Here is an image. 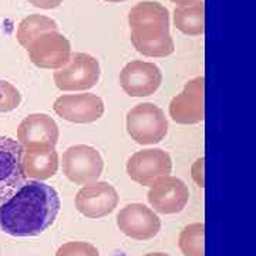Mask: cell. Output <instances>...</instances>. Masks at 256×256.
<instances>
[{"mask_svg":"<svg viewBox=\"0 0 256 256\" xmlns=\"http://www.w3.org/2000/svg\"><path fill=\"white\" fill-rule=\"evenodd\" d=\"M24 148L10 137L0 136V204L6 202L10 196L24 185L26 175L22 165Z\"/></svg>","mask_w":256,"mask_h":256,"instance_id":"cell-6","label":"cell"},{"mask_svg":"<svg viewBox=\"0 0 256 256\" xmlns=\"http://www.w3.org/2000/svg\"><path fill=\"white\" fill-rule=\"evenodd\" d=\"M26 50L32 63L40 68L58 70L72 58V44L68 38L57 30L40 34Z\"/></svg>","mask_w":256,"mask_h":256,"instance_id":"cell-5","label":"cell"},{"mask_svg":"<svg viewBox=\"0 0 256 256\" xmlns=\"http://www.w3.org/2000/svg\"><path fill=\"white\" fill-rule=\"evenodd\" d=\"M205 80L195 77L170 102V117L178 124H198L205 118Z\"/></svg>","mask_w":256,"mask_h":256,"instance_id":"cell-8","label":"cell"},{"mask_svg":"<svg viewBox=\"0 0 256 256\" xmlns=\"http://www.w3.org/2000/svg\"><path fill=\"white\" fill-rule=\"evenodd\" d=\"M127 131L130 137L141 146L158 144L168 132V120L164 111L152 102L138 104L128 111Z\"/></svg>","mask_w":256,"mask_h":256,"instance_id":"cell-2","label":"cell"},{"mask_svg":"<svg viewBox=\"0 0 256 256\" xmlns=\"http://www.w3.org/2000/svg\"><path fill=\"white\" fill-rule=\"evenodd\" d=\"M56 256H100L97 248L88 242H67L57 249Z\"/></svg>","mask_w":256,"mask_h":256,"instance_id":"cell-22","label":"cell"},{"mask_svg":"<svg viewBox=\"0 0 256 256\" xmlns=\"http://www.w3.org/2000/svg\"><path fill=\"white\" fill-rule=\"evenodd\" d=\"M28 3L34 8H38V9L43 10H52L58 8L64 0H28Z\"/></svg>","mask_w":256,"mask_h":256,"instance_id":"cell-23","label":"cell"},{"mask_svg":"<svg viewBox=\"0 0 256 256\" xmlns=\"http://www.w3.org/2000/svg\"><path fill=\"white\" fill-rule=\"evenodd\" d=\"M171 2L176 4V8H185V6H191L200 0H171Z\"/></svg>","mask_w":256,"mask_h":256,"instance_id":"cell-24","label":"cell"},{"mask_svg":"<svg viewBox=\"0 0 256 256\" xmlns=\"http://www.w3.org/2000/svg\"><path fill=\"white\" fill-rule=\"evenodd\" d=\"M60 198L53 186L30 181L0 204V228L12 236H37L54 224Z\"/></svg>","mask_w":256,"mask_h":256,"instance_id":"cell-1","label":"cell"},{"mask_svg":"<svg viewBox=\"0 0 256 256\" xmlns=\"http://www.w3.org/2000/svg\"><path fill=\"white\" fill-rule=\"evenodd\" d=\"M172 161L164 150H142L130 156L127 174L134 182L152 185L156 180L171 174Z\"/></svg>","mask_w":256,"mask_h":256,"instance_id":"cell-7","label":"cell"},{"mask_svg":"<svg viewBox=\"0 0 256 256\" xmlns=\"http://www.w3.org/2000/svg\"><path fill=\"white\" fill-rule=\"evenodd\" d=\"M22 102V94L9 82L0 80V112L16 110Z\"/></svg>","mask_w":256,"mask_h":256,"instance_id":"cell-21","label":"cell"},{"mask_svg":"<svg viewBox=\"0 0 256 256\" xmlns=\"http://www.w3.org/2000/svg\"><path fill=\"white\" fill-rule=\"evenodd\" d=\"M53 110L66 121L87 124L102 117L104 101L96 94H64L54 101Z\"/></svg>","mask_w":256,"mask_h":256,"instance_id":"cell-13","label":"cell"},{"mask_svg":"<svg viewBox=\"0 0 256 256\" xmlns=\"http://www.w3.org/2000/svg\"><path fill=\"white\" fill-rule=\"evenodd\" d=\"M100 74V63L94 56L74 53L68 63L56 70L53 78L57 88L63 92H84L98 82Z\"/></svg>","mask_w":256,"mask_h":256,"instance_id":"cell-3","label":"cell"},{"mask_svg":"<svg viewBox=\"0 0 256 256\" xmlns=\"http://www.w3.org/2000/svg\"><path fill=\"white\" fill-rule=\"evenodd\" d=\"M118 194L108 182L88 184L76 195V208L87 218L98 220L110 215L118 205Z\"/></svg>","mask_w":256,"mask_h":256,"instance_id":"cell-11","label":"cell"},{"mask_svg":"<svg viewBox=\"0 0 256 256\" xmlns=\"http://www.w3.org/2000/svg\"><path fill=\"white\" fill-rule=\"evenodd\" d=\"M128 24L134 28L142 24H168L170 12L158 2H141L137 3L128 13Z\"/></svg>","mask_w":256,"mask_h":256,"instance_id":"cell-18","label":"cell"},{"mask_svg":"<svg viewBox=\"0 0 256 256\" xmlns=\"http://www.w3.org/2000/svg\"><path fill=\"white\" fill-rule=\"evenodd\" d=\"M131 43L146 57H166L175 52L168 24H142L131 28Z\"/></svg>","mask_w":256,"mask_h":256,"instance_id":"cell-15","label":"cell"},{"mask_svg":"<svg viewBox=\"0 0 256 256\" xmlns=\"http://www.w3.org/2000/svg\"><path fill=\"white\" fill-rule=\"evenodd\" d=\"M22 165L26 178L44 181L57 174L58 154L54 148L50 150H24Z\"/></svg>","mask_w":256,"mask_h":256,"instance_id":"cell-16","label":"cell"},{"mask_svg":"<svg viewBox=\"0 0 256 256\" xmlns=\"http://www.w3.org/2000/svg\"><path fill=\"white\" fill-rule=\"evenodd\" d=\"M120 230L128 238L148 240L156 238L161 230V220L154 210L142 204H130L117 215Z\"/></svg>","mask_w":256,"mask_h":256,"instance_id":"cell-10","label":"cell"},{"mask_svg":"<svg viewBox=\"0 0 256 256\" xmlns=\"http://www.w3.org/2000/svg\"><path fill=\"white\" fill-rule=\"evenodd\" d=\"M104 2H108V3H121V2H126V0H104Z\"/></svg>","mask_w":256,"mask_h":256,"instance_id":"cell-26","label":"cell"},{"mask_svg":"<svg viewBox=\"0 0 256 256\" xmlns=\"http://www.w3.org/2000/svg\"><path fill=\"white\" fill-rule=\"evenodd\" d=\"M174 24L186 36H200L205 30V8L200 0L191 6L175 8Z\"/></svg>","mask_w":256,"mask_h":256,"instance_id":"cell-17","label":"cell"},{"mask_svg":"<svg viewBox=\"0 0 256 256\" xmlns=\"http://www.w3.org/2000/svg\"><path fill=\"white\" fill-rule=\"evenodd\" d=\"M64 175L77 185L97 182L102 174L104 161L100 152L90 146H73L63 154Z\"/></svg>","mask_w":256,"mask_h":256,"instance_id":"cell-4","label":"cell"},{"mask_svg":"<svg viewBox=\"0 0 256 256\" xmlns=\"http://www.w3.org/2000/svg\"><path fill=\"white\" fill-rule=\"evenodd\" d=\"M144 256H170L168 254H164V252H152V254H146Z\"/></svg>","mask_w":256,"mask_h":256,"instance_id":"cell-25","label":"cell"},{"mask_svg":"<svg viewBox=\"0 0 256 256\" xmlns=\"http://www.w3.org/2000/svg\"><path fill=\"white\" fill-rule=\"evenodd\" d=\"M146 198L156 212L172 215L185 208L190 200V191L180 178L166 175L151 185Z\"/></svg>","mask_w":256,"mask_h":256,"instance_id":"cell-12","label":"cell"},{"mask_svg":"<svg viewBox=\"0 0 256 256\" xmlns=\"http://www.w3.org/2000/svg\"><path fill=\"white\" fill-rule=\"evenodd\" d=\"M162 73L150 62L134 60L124 66L120 73V84L130 97H148L160 88Z\"/></svg>","mask_w":256,"mask_h":256,"instance_id":"cell-9","label":"cell"},{"mask_svg":"<svg viewBox=\"0 0 256 256\" xmlns=\"http://www.w3.org/2000/svg\"><path fill=\"white\" fill-rule=\"evenodd\" d=\"M178 245L185 256H205V225H186L180 234Z\"/></svg>","mask_w":256,"mask_h":256,"instance_id":"cell-20","label":"cell"},{"mask_svg":"<svg viewBox=\"0 0 256 256\" xmlns=\"http://www.w3.org/2000/svg\"><path fill=\"white\" fill-rule=\"evenodd\" d=\"M53 30H57V23L53 18L42 16V14H30L20 22L16 37H18V44L28 48V44L40 34L53 32Z\"/></svg>","mask_w":256,"mask_h":256,"instance_id":"cell-19","label":"cell"},{"mask_svg":"<svg viewBox=\"0 0 256 256\" xmlns=\"http://www.w3.org/2000/svg\"><path fill=\"white\" fill-rule=\"evenodd\" d=\"M18 141L24 150H50L58 141V127L47 114H30L20 122Z\"/></svg>","mask_w":256,"mask_h":256,"instance_id":"cell-14","label":"cell"}]
</instances>
